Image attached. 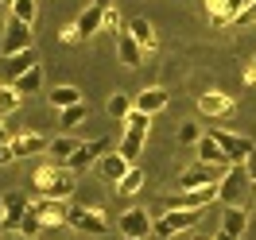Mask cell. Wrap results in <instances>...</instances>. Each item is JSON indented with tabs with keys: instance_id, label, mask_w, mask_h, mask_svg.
<instances>
[{
	"instance_id": "11",
	"label": "cell",
	"mask_w": 256,
	"mask_h": 240,
	"mask_svg": "<svg viewBox=\"0 0 256 240\" xmlns=\"http://www.w3.org/2000/svg\"><path fill=\"white\" fill-rule=\"evenodd\" d=\"M225 171H218V167H210V163H194V167H186L182 175H178V190H198V186H214V182H222Z\"/></svg>"
},
{
	"instance_id": "14",
	"label": "cell",
	"mask_w": 256,
	"mask_h": 240,
	"mask_svg": "<svg viewBox=\"0 0 256 240\" xmlns=\"http://www.w3.org/2000/svg\"><path fill=\"white\" fill-rule=\"evenodd\" d=\"M233 109H237V101L229 93H222V89H206V93L198 97V112L202 116H229Z\"/></svg>"
},
{
	"instance_id": "41",
	"label": "cell",
	"mask_w": 256,
	"mask_h": 240,
	"mask_svg": "<svg viewBox=\"0 0 256 240\" xmlns=\"http://www.w3.org/2000/svg\"><path fill=\"white\" fill-rule=\"evenodd\" d=\"M214 240H240V237H233V233H225V229H218V237Z\"/></svg>"
},
{
	"instance_id": "29",
	"label": "cell",
	"mask_w": 256,
	"mask_h": 240,
	"mask_svg": "<svg viewBox=\"0 0 256 240\" xmlns=\"http://www.w3.org/2000/svg\"><path fill=\"white\" fill-rule=\"evenodd\" d=\"M8 12H12L16 19H24V23H32V27H35V16H39V4H35V0H16V4L8 8Z\"/></svg>"
},
{
	"instance_id": "17",
	"label": "cell",
	"mask_w": 256,
	"mask_h": 240,
	"mask_svg": "<svg viewBox=\"0 0 256 240\" xmlns=\"http://www.w3.org/2000/svg\"><path fill=\"white\" fill-rule=\"evenodd\" d=\"M128 167H132V163H128L120 151H109L105 159H97V175L105 178V182H112V186H116V182L128 175Z\"/></svg>"
},
{
	"instance_id": "1",
	"label": "cell",
	"mask_w": 256,
	"mask_h": 240,
	"mask_svg": "<svg viewBox=\"0 0 256 240\" xmlns=\"http://www.w3.org/2000/svg\"><path fill=\"white\" fill-rule=\"evenodd\" d=\"M32 186L39 198H62V202H70V194H74V171L70 167H62V163H43L39 171L32 175Z\"/></svg>"
},
{
	"instance_id": "7",
	"label": "cell",
	"mask_w": 256,
	"mask_h": 240,
	"mask_svg": "<svg viewBox=\"0 0 256 240\" xmlns=\"http://www.w3.org/2000/svg\"><path fill=\"white\" fill-rule=\"evenodd\" d=\"M4 217H0V233H20V221L28 217V209H32V198L24 190H4Z\"/></svg>"
},
{
	"instance_id": "6",
	"label": "cell",
	"mask_w": 256,
	"mask_h": 240,
	"mask_svg": "<svg viewBox=\"0 0 256 240\" xmlns=\"http://www.w3.org/2000/svg\"><path fill=\"white\" fill-rule=\"evenodd\" d=\"M120 237L124 240H152V229H156V217L148 213L144 206H136V209H124L120 213Z\"/></svg>"
},
{
	"instance_id": "19",
	"label": "cell",
	"mask_w": 256,
	"mask_h": 240,
	"mask_svg": "<svg viewBox=\"0 0 256 240\" xmlns=\"http://www.w3.org/2000/svg\"><path fill=\"white\" fill-rule=\"evenodd\" d=\"M248 221H252V213L244 206H225L222 209V229L233 233V237H244V233H248Z\"/></svg>"
},
{
	"instance_id": "44",
	"label": "cell",
	"mask_w": 256,
	"mask_h": 240,
	"mask_svg": "<svg viewBox=\"0 0 256 240\" xmlns=\"http://www.w3.org/2000/svg\"><path fill=\"white\" fill-rule=\"evenodd\" d=\"M94 4H109V0H94Z\"/></svg>"
},
{
	"instance_id": "5",
	"label": "cell",
	"mask_w": 256,
	"mask_h": 240,
	"mask_svg": "<svg viewBox=\"0 0 256 240\" xmlns=\"http://www.w3.org/2000/svg\"><path fill=\"white\" fill-rule=\"evenodd\" d=\"M32 47H35V27H32V23H24V19H16V16H8V23H4V39H0V54L12 58V54L32 50Z\"/></svg>"
},
{
	"instance_id": "2",
	"label": "cell",
	"mask_w": 256,
	"mask_h": 240,
	"mask_svg": "<svg viewBox=\"0 0 256 240\" xmlns=\"http://www.w3.org/2000/svg\"><path fill=\"white\" fill-rule=\"evenodd\" d=\"M202 221V209H163L160 217H156V229H152V237L156 240H175L182 233H194Z\"/></svg>"
},
{
	"instance_id": "13",
	"label": "cell",
	"mask_w": 256,
	"mask_h": 240,
	"mask_svg": "<svg viewBox=\"0 0 256 240\" xmlns=\"http://www.w3.org/2000/svg\"><path fill=\"white\" fill-rule=\"evenodd\" d=\"M144 54H148V50L140 47L136 39H132V31H128V27L116 35V58H120V66H128V70H140V66H144Z\"/></svg>"
},
{
	"instance_id": "38",
	"label": "cell",
	"mask_w": 256,
	"mask_h": 240,
	"mask_svg": "<svg viewBox=\"0 0 256 240\" xmlns=\"http://www.w3.org/2000/svg\"><path fill=\"white\" fill-rule=\"evenodd\" d=\"M244 167H248V178H252V186H256V151L248 155V163H244Z\"/></svg>"
},
{
	"instance_id": "18",
	"label": "cell",
	"mask_w": 256,
	"mask_h": 240,
	"mask_svg": "<svg viewBox=\"0 0 256 240\" xmlns=\"http://www.w3.org/2000/svg\"><path fill=\"white\" fill-rule=\"evenodd\" d=\"M198 163H210V167H218V171H229V167H233V163L225 159V151H222V144H218V140H214V136H202V140H198Z\"/></svg>"
},
{
	"instance_id": "43",
	"label": "cell",
	"mask_w": 256,
	"mask_h": 240,
	"mask_svg": "<svg viewBox=\"0 0 256 240\" xmlns=\"http://www.w3.org/2000/svg\"><path fill=\"white\" fill-rule=\"evenodd\" d=\"M0 4H4V8H12V4H16V0H0Z\"/></svg>"
},
{
	"instance_id": "21",
	"label": "cell",
	"mask_w": 256,
	"mask_h": 240,
	"mask_svg": "<svg viewBox=\"0 0 256 240\" xmlns=\"http://www.w3.org/2000/svg\"><path fill=\"white\" fill-rule=\"evenodd\" d=\"M78 140H74V136H70V132H58V136H54V140H50V147H47V155H50V163H70L74 159V151H78Z\"/></svg>"
},
{
	"instance_id": "12",
	"label": "cell",
	"mask_w": 256,
	"mask_h": 240,
	"mask_svg": "<svg viewBox=\"0 0 256 240\" xmlns=\"http://www.w3.org/2000/svg\"><path fill=\"white\" fill-rule=\"evenodd\" d=\"M74 27H78L82 43H86V39H94V35L105 27V4H86V8L78 12V19H74Z\"/></svg>"
},
{
	"instance_id": "4",
	"label": "cell",
	"mask_w": 256,
	"mask_h": 240,
	"mask_svg": "<svg viewBox=\"0 0 256 240\" xmlns=\"http://www.w3.org/2000/svg\"><path fill=\"white\" fill-rule=\"evenodd\" d=\"M248 186H252L248 167H244V163H233L222 175V182H218V202H222V206H244V202H248Z\"/></svg>"
},
{
	"instance_id": "26",
	"label": "cell",
	"mask_w": 256,
	"mask_h": 240,
	"mask_svg": "<svg viewBox=\"0 0 256 240\" xmlns=\"http://www.w3.org/2000/svg\"><path fill=\"white\" fill-rule=\"evenodd\" d=\"M136 109V101H132V97H124V93H112L109 101H105V112H109L112 120H120V124H124L128 120V112Z\"/></svg>"
},
{
	"instance_id": "37",
	"label": "cell",
	"mask_w": 256,
	"mask_h": 240,
	"mask_svg": "<svg viewBox=\"0 0 256 240\" xmlns=\"http://www.w3.org/2000/svg\"><path fill=\"white\" fill-rule=\"evenodd\" d=\"M12 159H16V155H12V144H0V167L12 163Z\"/></svg>"
},
{
	"instance_id": "15",
	"label": "cell",
	"mask_w": 256,
	"mask_h": 240,
	"mask_svg": "<svg viewBox=\"0 0 256 240\" xmlns=\"http://www.w3.org/2000/svg\"><path fill=\"white\" fill-rule=\"evenodd\" d=\"M39 62V50H20V54H12V58H4V78H0V85H12V81L20 78V74H28L32 66Z\"/></svg>"
},
{
	"instance_id": "24",
	"label": "cell",
	"mask_w": 256,
	"mask_h": 240,
	"mask_svg": "<svg viewBox=\"0 0 256 240\" xmlns=\"http://www.w3.org/2000/svg\"><path fill=\"white\" fill-rule=\"evenodd\" d=\"M128 31H132V39H136L148 54L156 50V31H152V23H148V19H128Z\"/></svg>"
},
{
	"instance_id": "16",
	"label": "cell",
	"mask_w": 256,
	"mask_h": 240,
	"mask_svg": "<svg viewBox=\"0 0 256 240\" xmlns=\"http://www.w3.org/2000/svg\"><path fill=\"white\" fill-rule=\"evenodd\" d=\"M50 140H43L39 132H20V136H12V155L16 159H32V155H39V151H47Z\"/></svg>"
},
{
	"instance_id": "33",
	"label": "cell",
	"mask_w": 256,
	"mask_h": 240,
	"mask_svg": "<svg viewBox=\"0 0 256 240\" xmlns=\"http://www.w3.org/2000/svg\"><path fill=\"white\" fill-rule=\"evenodd\" d=\"M105 27H109L112 35H120L128 27L124 23V16H120V8H116V4H105Z\"/></svg>"
},
{
	"instance_id": "32",
	"label": "cell",
	"mask_w": 256,
	"mask_h": 240,
	"mask_svg": "<svg viewBox=\"0 0 256 240\" xmlns=\"http://www.w3.org/2000/svg\"><path fill=\"white\" fill-rule=\"evenodd\" d=\"M244 8H248V0H225V16H222V27L237 23V19L244 16Z\"/></svg>"
},
{
	"instance_id": "42",
	"label": "cell",
	"mask_w": 256,
	"mask_h": 240,
	"mask_svg": "<svg viewBox=\"0 0 256 240\" xmlns=\"http://www.w3.org/2000/svg\"><path fill=\"white\" fill-rule=\"evenodd\" d=\"M175 240H194V233H182V237H175Z\"/></svg>"
},
{
	"instance_id": "9",
	"label": "cell",
	"mask_w": 256,
	"mask_h": 240,
	"mask_svg": "<svg viewBox=\"0 0 256 240\" xmlns=\"http://www.w3.org/2000/svg\"><path fill=\"white\" fill-rule=\"evenodd\" d=\"M70 229H78L86 237H105L109 233V221L97 206H74L70 209Z\"/></svg>"
},
{
	"instance_id": "34",
	"label": "cell",
	"mask_w": 256,
	"mask_h": 240,
	"mask_svg": "<svg viewBox=\"0 0 256 240\" xmlns=\"http://www.w3.org/2000/svg\"><path fill=\"white\" fill-rule=\"evenodd\" d=\"M58 43H62V47H78L82 43L78 27H74V23H62V27H58Z\"/></svg>"
},
{
	"instance_id": "23",
	"label": "cell",
	"mask_w": 256,
	"mask_h": 240,
	"mask_svg": "<svg viewBox=\"0 0 256 240\" xmlns=\"http://www.w3.org/2000/svg\"><path fill=\"white\" fill-rule=\"evenodd\" d=\"M39 85H43V62H35L28 74H20L16 81H12V89H16L20 97H32V93H39Z\"/></svg>"
},
{
	"instance_id": "3",
	"label": "cell",
	"mask_w": 256,
	"mask_h": 240,
	"mask_svg": "<svg viewBox=\"0 0 256 240\" xmlns=\"http://www.w3.org/2000/svg\"><path fill=\"white\" fill-rule=\"evenodd\" d=\"M148 132H152V116L140 109H132L128 112V120H124V136H120V155H124L132 167H136V159H140V151H144V140H148Z\"/></svg>"
},
{
	"instance_id": "22",
	"label": "cell",
	"mask_w": 256,
	"mask_h": 240,
	"mask_svg": "<svg viewBox=\"0 0 256 240\" xmlns=\"http://www.w3.org/2000/svg\"><path fill=\"white\" fill-rule=\"evenodd\" d=\"M47 101H50L54 112H62V109H70V105H82V89L70 85V81H62V85H54V89L47 93Z\"/></svg>"
},
{
	"instance_id": "35",
	"label": "cell",
	"mask_w": 256,
	"mask_h": 240,
	"mask_svg": "<svg viewBox=\"0 0 256 240\" xmlns=\"http://www.w3.org/2000/svg\"><path fill=\"white\" fill-rule=\"evenodd\" d=\"M206 4V12H210V23H218L222 27V16H225V0H202Z\"/></svg>"
},
{
	"instance_id": "39",
	"label": "cell",
	"mask_w": 256,
	"mask_h": 240,
	"mask_svg": "<svg viewBox=\"0 0 256 240\" xmlns=\"http://www.w3.org/2000/svg\"><path fill=\"white\" fill-rule=\"evenodd\" d=\"M244 85H256V66H244Z\"/></svg>"
},
{
	"instance_id": "28",
	"label": "cell",
	"mask_w": 256,
	"mask_h": 240,
	"mask_svg": "<svg viewBox=\"0 0 256 240\" xmlns=\"http://www.w3.org/2000/svg\"><path fill=\"white\" fill-rule=\"evenodd\" d=\"M20 101H24V97H20L12 85H0V120H4V116H12V112L20 109Z\"/></svg>"
},
{
	"instance_id": "25",
	"label": "cell",
	"mask_w": 256,
	"mask_h": 240,
	"mask_svg": "<svg viewBox=\"0 0 256 240\" xmlns=\"http://www.w3.org/2000/svg\"><path fill=\"white\" fill-rule=\"evenodd\" d=\"M144 171H140V167H128V175L120 178V182H116V194H120V198H132V194H140L144 190Z\"/></svg>"
},
{
	"instance_id": "10",
	"label": "cell",
	"mask_w": 256,
	"mask_h": 240,
	"mask_svg": "<svg viewBox=\"0 0 256 240\" xmlns=\"http://www.w3.org/2000/svg\"><path fill=\"white\" fill-rule=\"evenodd\" d=\"M32 209L39 213V221H43V229H58V225H70V202H62V198H35Z\"/></svg>"
},
{
	"instance_id": "40",
	"label": "cell",
	"mask_w": 256,
	"mask_h": 240,
	"mask_svg": "<svg viewBox=\"0 0 256 240\" xmlns=\"http://www.w3.org/2000/svg\"><path fill=\"white\" fill-rule=\"evenodd\" d=\"M0 144H12V136H8V128H4V120H0Z\"/></svg>"
},
{
	"instance_id": "31",
	"label": "cell",
	"mask_w": 256,
	"mask_h": 240,
	"mask_svg": "<svg viewBox=\"0 0 256 240\" xmlns=\"http://www.w3.org/2000/svg\"><path fill=\"white\" fill-rule=\"evenodd\" d=\"M39 233H43V221H39V213H35V209H28V217L20 221V237H24V240H35Z\"/></svg>"
},
{
	"instance_id": "36",
	"label": "cell",
	"mask_w": 256,
	"mask_h": 240,
	"mask_svg": "<svg viewBox=\"0 0 256 240\" xmlns=\"http://www.w3.org/2000/svg\"><path fill=\"white\" fill-rule=\"evenodd\" d=\"M237 23H256V0H248V8H244V16Z\"/></svg>"
},
{
	"instance_id": "27",
	"label": "cell",
	"mask_w": 256,
	"mask_h": 240,
	"mask_svg": "<svg viewBox=\"0 0 256 240\" xmlns=\"http://www.w3.org/2000/svg\"><path fill=\"white\" fill-rule=\"evenodd\" d=\"M82 120H86V101H82V105H70V109L58 112V128H62V132H74Z\"/></svg>"
},
{
	"instance_id": "8",
	"label": "cell",
	"mask_w": 256,
	"mask_h": 240,
	"mask_svg": "<svg viewBox=\"0 0 256 240\" xmlns=\"http://www.w3.org/2000/svg\"><path fill=\"white\" fill-rule=\"evenodd\" d=\"M218 144H222V151H225V159L229 163H248V155L256 151V144L248 140V136H240V132H229V128H214L210 132Z\"/></svg>"
},
{
	"instance_id": "20",
	"label": "cell",
	"mask_w": 256,
	"mask_h": 240,
	"mask_svg": "<svg viewBox=\"0 0 256 240\" xmlns=\"http://www.w3.org/2000/svg\"><path fill=\"white\" fill-rule=\"evenodd\" d=\"M167 89H160V85H148V89H140L136 93V109L140 112H148V116H156V112H163L167 109Z\"/></svg>"
},
{
	"instance_id": "30",
	"label": "cell",
	"mask_w": 256,
	"mask_h": 240,
	"mask_svg": "<svg viewBox=\"0 0 256 240\" xmlns=\"http://www.w3.org/2000/svg\"><path fill=\"white\" fill-rule=\"evenodd\" d=\"M202 136H206V132L198 128L194 120H186V124H178V144H182V147H198V140H202Z\"/></svg>"
}]
</instances>
